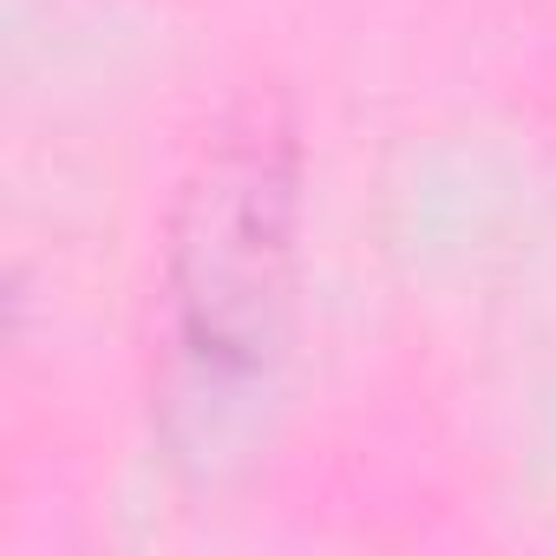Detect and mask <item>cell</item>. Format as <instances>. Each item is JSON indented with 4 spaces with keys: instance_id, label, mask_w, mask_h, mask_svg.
Listing matches in <instances>:
<instances>
[{
    "instance_id": "6da1fadb",
    "label": "cell",
    "mask_w": 556,
    "mask_h": 556,
    "mask_svg": "<svg viewBox=\"0 0 556 556\" xmlns=\"http://www.w3.org/2000/svg\"><path fill=\"white\" fill-rule=\"evenodd\" d=\"M295 125L275 99H242L197 151L164 242V348L197 406L268 380L295 282Z\"/></svg>"
}]
</instances>
